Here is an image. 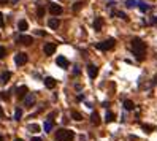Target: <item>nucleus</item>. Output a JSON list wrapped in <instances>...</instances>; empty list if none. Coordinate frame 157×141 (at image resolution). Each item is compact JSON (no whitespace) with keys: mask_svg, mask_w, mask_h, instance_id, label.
<instances>
[{"mask_svg":"<svg viewBox=\"0 0 157 141\" xmlns=\"http://www.w3.org/2000/svg\"><path fill=\"white\" fill-rule=\"evenodd\" d=\"M132 51L133 56L136 57V60H144V54H146V45L143 43L141 38H133L132 40Z\"/></svg>","mask_w":157,"mask_h":141,"instance_id":"f257e3e1","label":"nucleus"},{"mask_svg":"<svg viewBox=\"0 0 157 141\" xmlns=\"http://www.w3.org/2000/svg\"><path fill=\"white\" fill-rule=\"evenodd\" d=\"M75 140V132L68 128H60L56 132V141H73Z\"/></svg>","mask_w":157,"mask_h":141,"instance_id":"f03ea898","label":"nucleus"},{"mask_svg":"<svg viewBox=\"0 0 157 141\" xmlns=\"http://www.w3.org/2000/svg\"><path fill=\"white\" fill-rule=\"evenodd\" d=\"M116 46V40L114 38H108L105 41H100V43H95V48L99 51H109Z\"/></svg>","mask_w":157,"mask_h":141,"instance_id":"7ed1b4c3","label":"nucleus"},{"mask_svg":"<svg viewBox=\"0 0 157 141\" xmlns=\"http://www.w3.org/2000/svg\"><path fill=\"white\" fill-rule=\"evenodd\" d=\"M27 60H29V57H27L26 52H18L16 56H14V64H16L18 67H22L27 64Z\"/></svg>","mask_w":157,"mask_h":141,"instance_id":"20e7f679","label":"nucleus"},{"mask_svg":"<svg viewBox=\"0 0 157 141\" xmlns=\"http://www.w3.org/2000/svg\"><path fill=\"white\" fill-rule=\"evenodd\" d=\"M18 43L22 46H30L33 43V38L30 37V35H19L18 37Z\"/></svg>","mask_w":157,"mask_h":141,"instance_id":"39448f33","label":"nucleus"},{"mask_svg":"<svg viewBox=\"0 0 157 141\" xmlns=\"http://www.w3.org/2000/svg\"><path fill=\"white\" fill-rule=\"evenodd\" d=\"M56 43H45V46H43V52L46 54V56H53L54 52H56Z\"/></svg>","mask_w":157,"mask_h":141,"instance_id":"423d86ee","label":"nucleus"},{"mask_svg":"<svg viewBox=\"0 0 157 141\" xmlns=\"http://www.w3.org/2000/svg\"><path fill=\"white\" fill-rule=\"evenodd\" d=\"M62 11H64V8H62L60 5H57V3H49V13L53 14V16H59V14H62Z\"/></svg>","mask_w":157,"mask_h":141,"instance_id":"0eeeda50","label":"nucleus"},{"mask_svg":"<svg viewBox=\"0 0 157 141\" xmlns=\"http://www.w3.org/2000/svg\"><path fill=\"white\" fill-rule=\"evenodd\" d=\"M87 75H89V78H97V75H99V67L97 65H94V64H89L87 65Z\"/></svg>","mask_w":157,"mask_h":141,"instance_id":"6e6552de","label":"nucleus"},{"mask_svg":"<svg viewBox=\"0 0 157 141\" xmlns=\"http://www.w3.org/2000/svg\"><path fill=\"white\" fill-rule=\"evenodd\" d=\"M35 105V94H29L24 98V106L26 108H32Z\"/></svg>","mask_w":157,"mask_h":141,"instance_id":"1a4fd4ad","label":"nucleus"},{"mask_svg":"<svg viewBox=\"0 0 157 141\" xmlns=\"http://www.w3.org/2000/svg\"><path fill=\"white\" fill-rule=\"evenodd\" d=\"M16 94L19 98H26L27 95H29V89H27V86H19L16 89Z\"/></svg>","mask_w":157,"mask_h":141,"instance_id":"9d476101","label":"nucleus"},{"mask_svg":"<svg viewBox=\"0 0 157 141\" xmlns=\"http://www.w3.org/2000/svg\"><path fill=\"white\" fill-rule=\"evenodd\" d=\"M59 26H60V19H57V18H51L48 21V27H49V29H53V30L59 29Z\"/></svg>","mask_w":157,"mask_h":141,"instance_id":"9b49d317","label":"nucleus"},{"mask_svg":"<svg viewBox=\"0 0 157 141\" xmlns=\"http://www.w3.org/2000/svg\"><path fill=\"white\" fill-rule=\"evenodd\" d=\"M56 64L60 67V68H68V60H67V59L64 57V56H59L57 59H56Z\"/></svg>","mask_w":157,"mask_h":141,"instance_id":"f8f14e48","label":"nucleus"},{"mask_svg":"<svg viewBox=\"0 0 157 141\" xmlns=\"http://www.w3.org/2000/svg\"><path fill=\"white\" fill-rule=\"evenodd\" d=\"M11 79V73L10 72H2L0 73V84H6Z\"/></svg>","mask_w":157,"mask_h":141,"instance_id":"ddd939ff","label":"nucleus"},{"mask_svg":"<svg viewBox=\"0 0 157 141\" xmlns=\"http://www.w3.org/2000/svg\"><path fill=\"white\" fill-rule=\"evenodd\" d=\"M45 86L48 89H54V87H56V79H54V78H51V76H46L45 78Z\"/></svg>","mask_w":157,"mask_h":141,"instance_id":"4468645a","label":"nucleus"},{"mask_svg":"<svg viewBox=\"0 0 157 141\" xmlns=\"http://www.w3.org/2000/svg\"><path fill=\"white\" fill-rule=\"evenodd\" d=\"M136 6L140 8V11H141V13H146V11H149V10H151V6H149L146 2H138V3H136Z\"/></svg>","mask_w":157,"mask_h":141,"instance_id":"2eb2a0df","label":"nucleus"},{"mask_svg":"<svg viewBox=\"0 0 157 141\" xmlns=\"http://www.w3.org/2000/svg\"><path fill=\"white\" fill-rule=\"evenodd\" d=\"M18 29L21 30V32H26L27 29H29V22L26 21V19H22V21L18 22Z\"/></svg>","mask_w":157,"mask_h":141,"instance_id":"dca6fc26","label":"nucleus"},{"mask_svg":"<svg viewBox=\"0 0 157 141\" xmlns=\"http://www.w3.org/2000/svg\"><path fill=\"white\" fill-rule=\"evenodd\" d=\"M102 26H103V19H102V18H95V21H94V29H95L97 32H100Z\"/></svg>","mask_w":157,"mask_h":141,"instance_id":"f3484780","label":"nucleus"},{"mask_svg":"<svg viewBox=\"0 0 157 141\" xmlns=\"http://www.w3.org/2000/svg\"><path fill=\"white\" fill-rule=\"evenodd\" d=\"M91 122L94 125H100V116L97 114V113H92L91 114Z\"/></svg>","mask_w":157,"mask_h":141,"instance_id":"a211bd4d","label":"nucleus"},{"mask_svg":"<svg viewBox=\"0 0 157 141\" xmlns=\"http://www.w3.org/2000/svg\"><path fill=\"white\" fill-rule=\"evenodd\" d=\"M27 130L32 132V133H37V132H40V125L38 124H29L27 125Z\"/></svg>","mask_w":157,"mask_h":141,"instance_id":"6ab92c4d","label":"nucleus"},{"mask_svg":"<svg viewBox=\"0 0 157 141\" xmlns=\"http://www.w3.org/2000/svg\"><path fill=\"white\" fill-rule=\"evenodd\" d=\"M124 108L127 109V111H132V109L135 108V105H133L132 100H124Z\"/></svg>","mask_w":157,"mask_h":141,"instance_id":"aec40b11","label":"nucleus"},{"mask_svg":"<svg viewBox=\"0 0 157 141\" xmlns=\"http://www.w3.org/2000/svg\"><path fill=\"white\" fill-rule=\"evenodd\" d=\"M111 14H113V16H117V18L124 19V21H127V19H129V18H127V14H125L124 11H113Z\"/></svg>","mask_w":157,"mask_h":141,"instance_id":"412c9836","label":"nucleus"},{"mask_svg":"<svg viewBox=\"0 0 157 141\" xmlns=\"http://www.w3.org/2000/svg\"><path fill=\"white\" fill-rule=\"evenodd\" d=\"M37 16H38V18H43V16H45V6L40 5V3H38V6H37Z\"/></svg>","mask_w":157,"mask_h":141,"instance_id":"4be33fe9","label":"nucleus"},{"mask_svg":"<svg viewBox=\"0 0 157 141\" xmlns=\"http://www.w3.org/2000/svg\"><path fill=\"white\" fill-rule=\"evenodd\" d=\"M53 125H54V120H46V122H45V132L49 133L51 128H53Z\"/></svg>","mask_w":157,"mask_h":141,"instance_id":"5701e85b","label":"nucleus"},{"mask_svg":"<svg viewBox=\"0 0 157 141\" xmlns=\"http://www.w3.org/2000/svg\"><path fill=\"white\" fill-rule=\"evenodd\" d=\"M141 127H143V130H144V132H148V133H151V132H154V130H156L154 125H149V124H143Z\"/></svg>","mask_w":157,"mask_h":141,"instance_id":"b1692460","label":"nucleus"},{"mask_svg":"<svg viewBox=\"0 0 157 141\" xmlns=\"http://www.w3.org/2000/svg\"><path fill=\"white\" fill-rule=\"evenodd\" d=\"M113 120H114V113L108 111L107 116H105V122H113Z\"/></svg>","mask_w":157,"mask_h":141,"instance_id":"393cba45","label":"nucleus"},{"mask_svg":"<svg viewBox=\"0 0 157 141\" xmlns=\"http://www.w3.org/2000/svg\"><path fill=\"white\" fill-rule=\"evenodd\" d=\"M21 117H22V109L16 108V111H14V120H21Z\"/></svg>","mask_w":157,"mask_h":141,"instance_id":"a878e982","label":"nucleus"},{"mask_svg":"<svg viewBox=\"0 0 157 141\" xmlns=\"http://www.w3.org/2000/svg\"><path fill=\"white\" fill-rule=\"evenodd\" d=\"M136 3L138 2H135V0H125V6L127 8H133V6H136Z\"/></svg>","mask_w":157,"mask_h":141,"instance_id":"bb28decb","label":"nucleus"},{"mask_svg":"<svg viewBox=\"0 0 157 141\" xmlns=\"http://www.w3.org/2000/svg\"><path fill=\"white\" fill-rule=\"evenodd\" d=\"M72 117L75 120H83V116H81L78 111H72Z\"/></svg>","mask_w":157,"mask_h":141,"instance_id":"cd10ccee","label":"nucleus"},{"mask_svg":"<svg viewBox=\"0 0 157 141\" xmlns=\"http://www.w3.org/2000/svg\"><path fill=\"white\" fill-rule=\"evenodd\" d=\"M81 6H83V3H81V2H76V3L73 5V11H80Z\"/></svg>","mask_w":157,"mask_h":141,"instance_id":"c85d7f7f","label":"nucleus"},{"mask_svg":"<svg viewBox=\"0 0 157 141\" xmlns=\"http://www.w3.org/2000/svg\"><path fill=\"white\" fill-rule=\"evenodd\" d=\"M6 56V49L5 48H2V46H0V59H3Z\"/></svg>","mask_w":157,"mask_h":141,"instance_id":"c756f323","label":"nucleus"},{"mask_svg":"<svg viewBox=\"0 0 157 141\" xmlns=\"http://www.w3.org/2000/svg\"><path fill=\"white\" fill-rule=\"evenodd\" d=\"M0 97H2V98H3V100H8V98H10L8 92H0Z\"/></svg>","mask_w":157,"mask_h":141,"instance_id":"7c9ffc66","label":"nucleus"},{"mask_svg":"<svg viewBox=\"0 0 157 141\" xmlns=\"http://www.w3.org/2000/svg\"><path fill=\"white\" fill-rule=\"evenodd\" d=\"M3 26H5V19H3V14L0 13V29H2Z\"/></svg>","mask_w":157,"mask_h":141,"instance_id":"2f4dec72","label":"nucleus"},{"mask_svg":"<svg viewBox=\"0 0 157 141\" xmlns=\"http://www.w3.org/2000/svg\"><path fill=\"white\" fill-rule=\"evenodd\" d=\"M73 73H75V75H80V68H78V67H75V70H73Z\"/></svg>","mask_w":157,"mask_h":141,"instance_id":"473e14b6","label":"nucleus"},{"mask_svg":"<svg viewBox=\"0 0 157 141\" xmlns=\"http://www.w3.org/2000/svg\"><path fill=\"white\" fill-rule=\"evenodd\" d=\"M37 35H41V37H45V35H46V33H45V32H43V30H37Z\"/></svg>","mask_w":157,"mask_h":141,"instance_id":"72a5a7b5","label":"nucleus"},{"mask_svg":"<svg viewBox=\"0 0 157 141\" xmlns=\"http://www.w3.org/2000/svg\"><path fill=\"white\" fill-rule=\"evenodd\" d=\"M30 141H41V138H40V136H33V138L30 140Z\"/></svg>","mask_w":157,"mask_h":141,"instance_id":"f704fd0d","label":"nucleus"},{"mask_svg":"<svg viewBox=\"0 0 157 141\" xmlns=\"http://www.w3.org/2000/svg\"><path fill=\"white\" fill-rule=\"evenodd\" d=\"M8 2H10V0H0V5H6Z\"/></svg>","mask_w":157,"mask_h":141,"instance_id":"c9c22d12","label":"nucleus"},{"mask_svg":"<svg viewBox=\"0 0 157 141\" xmlns=\"http://www.w3.org/2000/svg\"><path fill=\"white\" fill-rule=\"evenodd\" d=\"M151 22H152V24H157V16H154V19H152Z\"/></svg>","mask_w":157,"mask_h":141,"instance_id":"e433bc0d","label":"nucleus"},{"mask_svg":"<svg viewBox=\"0 0 157 141\" xmlns=\"http://www.w3.org/2000/svg\"><path fill=\"white\" fill-rule=\"evenodd\" d=\"M0 117H3V109H2V106H0Z\"/></svg>","mask_w":157,"mask_h":141,"instance_id":"4c0bfd02","label":"nucleus"},{"mask_svg":"<svg viewBox=\"0 0 157 141\" xmlns=\"http://www.w3.org/2000/svg\"><path fill=\"white\" fill-rule=\"evenodd\" d=\"M19 2V0H11V3H18Z\"/></svg>","mask_w":157,"mask_h":141,"instance_id":"58836bf2","label":"nucleus"},{"mask_svg":"<svg viewBox=\"0 0 157 141\" xmlns=\"http://www.w3.org/2000/svg\"><path fill=\"white\" fill-rule=\"evenodd\" d=\"M14 141H24V140H21V138H16V140H14Z\"/></svg>","mask_w":157,"mask_h":141,"instance_id":"ea45409f","label":"nucleus"},{"mask_svg":"<svg viewBox=\"0 0 157 141\" xmlns=\"http://www.w3.org/2000/svg\"><path fill=\"white\" fill-rule=\"evenodd\" d=\"M0 141H3V136L2 135H0Z\"/></svg>","mask_w":157,"mask_h":141,"instance_id":"a19ab883","label":"nucleus"}]
</instances>
